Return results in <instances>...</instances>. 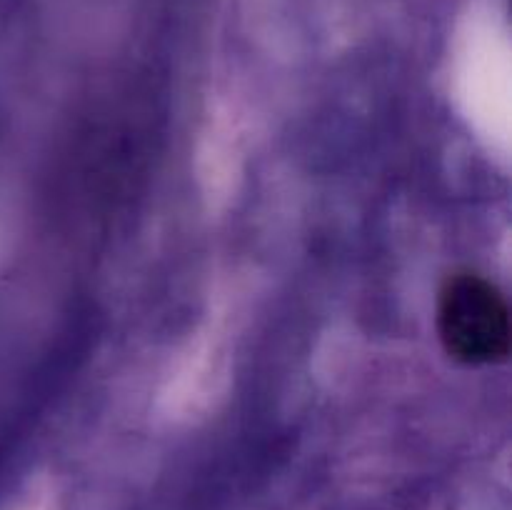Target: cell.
<instances>
[{
    "mask_svg": "<svg viewBox=\"0 0 512 510\" xmlns=\"http://www.w3.org/2000/svg\"><path fill=\"white\" fill-rule=\"evenodd\" d=\"M438 338L463 365H495L510 355V308L503 290L475 270H455L438 293Z\"/></svg>",
    "mask_w": 512,
    "mask_h": 510,
    "instance_id": "cell-1",
    "label": "cell"
}]
</instances>
